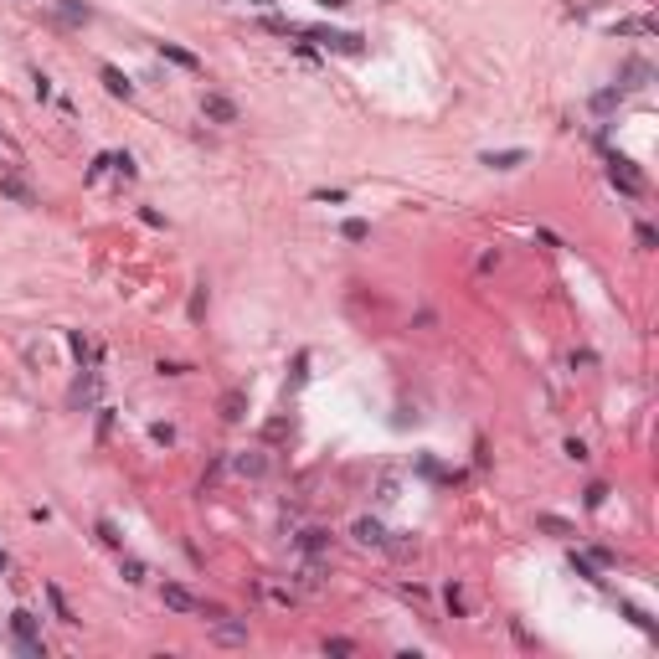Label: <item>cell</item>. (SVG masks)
Listing matches in <instances>:
<instances>
[{
	"instance_id": "cell-25",
	"label": "cell",
	"mask_w": 659,
	"mask_h": 659,
	"mask_svg": "<svg viewBox=\"0 0 659 659\" xmlns=\"http://www.w3.org/2000/svg\"><path fill=\"white\" fill-rule=\"evenodd\" d=\"M206 314V284H196V294H191V320H201Z\"/></svg>"
},
{
	"instance_id": "cell-11",
	"label": "cell",
	"mask_w": 659,
	"mask_h": 659,
	"mask_svg": "<svg viewBox=\"0 0 659 659\" xmlns=\"http://www.w3.org/2000/svg\"><path fill=\"white\" fill-rule=\"evenodd\" d=\"M57 16H62V26H88V21H93V10H88V6H77V0H62V6H57Z\"/></svg>"
},
{
	"instance_id": "cell-13",
	"label": "cell",
	"mask_w": 659,
	"mask_h": 659,
	"mask_svg": "<svg viewBox=\"0 0 659 659\" xmlns=\"http://www.w3.org/2000/svg\"><path fill=\"white\" fill-rule=\"evenodd\" d=\"M47 603H52V613H57V618H62V623H83V618H77V613H72V603H68V598H62V587H47Z\"/></svg>"
},
{
	"instance_id": "cell-20",
	"label": "cell",
	"mask_w": 659,
	"mask_h": 659,
	"mask_svg": "<svg viewBox=\"0 0 659 659\" xmlns=\"http://www.w3.org/2000/svg\"><path fill=\"white\" fill-rule=\"evenodd\" d=\"M118 572H124V582H144V577H150L139 557H124V561H118Z\"/></svg>"
},
{
	"instance_id": "cell-15",
	"label": "cell",
	"mask_w": 659,
	"mask_h": 659,
	"mask_svg": "<svg viewBox=\"0 0 659 659\" xmlns=\"http://www.w3.org/2000/svg\"><path fill=\"white\" fill-rule=\"evenodd\" d=\"M536 525H541V531H551V536H561V541H572V536H577V525L561 520V515H536Z\"/></svg>"
},
{
	"instance_id": "cell-17",
	"label": "cell",
	"mask_w": 659,
	"mask_h": 659,
	"mask_svg": "<svg viewBox=\"0 0 659 659\" xmlns=\"http://www.w3.org/2000/svg\"><path fill=\"white\" fill-rule=\"evenodd\" d=\"M93 397H98V376H83V381L72 387V397H68V402H72V407H88Z\"/></svg>"
},
{
	"instance_id": "cell-2",
	"label": "cell",
	"mask_w": 659,
	"mask_h": 659,
	"mask_svg": "<svg viewBox=\"0 0 659 659\" xmlns=\"http://www.w3.org/2000/svg\"><path fill=\"white\" fill-rule=\"evenodd\" d=\"M201 114L212 118V124H237V103L227 93H201Z\"/></svg>"
},
{
	"instance_id": "cell-16",
	"label": "cell",
	"mask_w": 659,
	"mask_h": 659,
	"mask_svg": "<svg viewBox=\"0 0 659 659\" xmlns=\"http://www.w3.org/2000/svg\"><path fill=\"white\" fill-rule=\"evenodd\" d=\"M10 628H16V639H36V628H42V623H36V613L16 608V613H10Z\"/></svg>"
},
{
	"instance_id": "cell-10",
	"label": "cell",
	"mask_w": 659,
	"mask_h": 659,
	"mask_svg": "<svg viewBox=\"0 0 659 659\" xmlns=\"http://www.w3.org/2000/svg\"><path fill=\"white\" fill-rule=\"evenodd\" d=\"M299 546H304V557H325V551H330V531H320V525H309V531L299 536Z\"/></svg>"
},
{
	"instance_id": "cell-33",
	"label": "cell",
	"mask_w": 659,
	"mask_h": 659,
	"mask_svg": "<svg viewBox=\"0 0 659 659\" xmlns=\"http://www.w3.org/2000/svg\"><path fill=\"white\" fill-rule=\"evenodd\" d=\"M186 371H191L186 361H160V376H186Z\"/></svg>"
},
{
	"instance_id": "cell-23",
	"label": "cell",
	"mask_w": 659,
	"mask_h": 659,
	"mask_svg": "<svg viewBox=\"0 0 659 659\" xmlns=\"http://www.w3.org/2000/svg\"><path fill=\"white\" fill-rule=\"evenodd\" d=\"M98 536H103V546H124V536H118L114 520H98Z\"/></svg>"
},
{
	"instance_id": "cell-28",
	"label": "cell",
	"mask_w": 659,
	"mask_h": 659,
	"mask_svg": "<svg viewBox=\"0 0 659 659\" xmlns=\"http://www.w3.org/2000/svg\"><path fill=\"white\" fill-rule=\"evenodd\" d=\"M566 458H577V464H587V443H582V438H566Z\"/></svg>"
},
{
	"instance_id": "cell-1",
	"label": "cell",
	"mask_w": 659,
	"mask_h": 659,
	"mask_svg": "<svg viewBox=\"0 0 659 659\" xmlns=\"http://www.w3.org/2000/svg\"><path fill=\"white\" fill-rule=\"evenodd\" d=\"M608 176H613V186L623 191V196H644V176L634 170V160H623V155H613V160H608Z\"/></svg>"
},
{
	"instance_id": "cell-12",
	"label": "cell",
	"mask_w": 659,
	"mask_h": 659,
	"mask_svg": "<svg viewBox=\"0 0 659 659\" xmlns=\"http://www.w3.org/2000/svg\"><path fill=\"white\" fill-rule=\"evenodd\" d=\"M484 165H490V170H515V165H525V150H490V155H484Z\"/></svg>"
},
{
	"instance_id": "cell-26",
	"label": "cell",
	"mask_w": 659,
	"mask_h": 659,
	"mask_svg": "<svg viewBox=\"0 0 659 659\" xmlns=\"http://www.w3.org/2000/svg\"><path fill=\"white\" fill-rule=\"evenodd\" d=\"M150 438L170 448V443H176V428H170V423H155V428H150Z\"/></svg>"
},
{
	"instance_id": "cell-19",
	"label": "cell",
	"mask_w": 659,
	"mask_h": 659,
	"mask_svg": "<svg viewBox=\"0 0 659 659\" xmlns=\"http://www.w3.org/2000/svg\"><path fill=\"white\" fill-rule=\"evenodd\" d=\"M109 165H114V170H118V176H124V180H134V176H139V165H134V155H129V150L109 155Z\"/></svg>"
},
{
	"instance_id": "cell-32",
	"label": "cell",
	"mask_w": 659,
	"mask_h": 659,
	"mask_svg": "<svg viewBox=\"0 0 659 659\" xmlns=\"http://www.w3.org/2000/svg\"><path fill=\"white\" fill-rule=\"evenodd\" d=\"M603 499H608V484H587V505H592V510H598V505H603Z\"/></svg>"
},
{
	"instance_id": "cell-8",
	"label": "cell",
	"mask_w": 659,
	"mask_h": 659,
	"mask_svg": "<svg viewBox=\"0 0 659 659\" xmlns=\"http://www.w3.org/2000/svg\"><path fill=\"white\" fill-rule=\"evenodd\" d=\"M350 536H355L361 546H387V531H381V520H371V515L355 520V525H350Z\"/></svg>"
},
{
	"instance_id": "cell-36",
	"label": "cell",
	"mask_w": 659,
	"mask_h": 659,
	"mask_svg": "<svg viewBox=\"0 0 659 659\" xmlns=\"http://www.w3.org/2000/svg\"><path fill=\"white\" fill-rule=\"evenodd\" d=\"M6 566H10V557H6V551H0V572H6Z\"/></svg>"
},
{
	"instance_id": "cell-9",
	"label": "cell",
	"mask_w": 659,
	"mask_h": 659,
	"mask_svg": "<svg viewBox=\"0 0 659 659\" xmlns=\"http://www.w3.org/2000/svg\"><path fill=\"white\" fill-rule=\"evenodd\" d=\"M160 57L176 62V68H186V72H201V57H196V52H186V47H176V42H160Z\"/></svg>"
},
{
	"instance_id": "cell-6",
	"label": "cell",
	"mask_w": 659,
	"mask_h": 659,
	"mask_svg": "<svg viewBox=\"0 0 659 659\" xmlns=\"http://www.w3.org/2000/svg\"><path fill=\"white\" fill-rule=\"evenodd\" d=\"M212 639H217V644H247V623H242V618H217V623H212Z\"/></svg>"
},
{
	"instance_id": "cell-14",
	"label": "cell",
	"mask_w": 659,
	"mask_h": 659,
	"mask_svg": "<svg viewBox=\"0 0 659 659\" xmlns=\"http://www.w3.org/2000/svg\"><path fill=\"white\" fill-rule=\"evenodd\" d=\"M103 88H109L114 98H129V93H134V83H129V77L118 72V68H103Z\"/></svg>"
},
{
	"instance_id": "cell-18",
	"label": "cell",
	"mask_w": 659,
	"mask_h": 659,
	"mask_svg": "<svg viewBox=\"0 0 659 659\" xmlns=\"http://www.w3.org/2000/svg\"><path fill=\"white\" fill-rule=\"evenodd\" d=\"M613 31H618V36H654V21H649V16H639V21H618Z\"/></svg>"
},
{
	"instance_id": "cell-7",
	"label": "cell",
	"mask_w": 659,
	"mask_h": 659,
	"mask_svg": "<svg viewBox=\"0 0 659 659\" xmlns=\"http://www.w3.org/2000/svg\"><path fill=\"white\" fill-rule=\"evenodd\" d=\"M222 417H227V423H242V417H247V391L242 387H232V391H222Z\"/></svg>"
},
{
	"instance_id": "cell-27",
	"label": "cell",
	"mask_w": 659,
	"mask_h": 659,
	"mask_svg": "<svg viewBox=\"0 0 659 659\" xmlns=\"http://www.w3.org/2000/svg\"><path fill=\"white\" fill-rule=\"evenodd\" d=\"M634 237H639V247H659V232L649 227V222H639V232H634Z\"/></svg>"
},
{
	"instance_id": "cell-31",
	"label": "cell",
	"mask_w": 659,
	"mask_h": 659,
	"mask_svg": "<svg viewBox=\"0 0 659 659\" xmlns=\"http://www.w3.org/2000/svg\"><path fill=\"white\" fill-rule=\"evenodd\" d=\"M448 613L464 618V592H458V587H448Z\"/></svg>"
},
{
	"instance_id": "cell-29",
	"label": "cell",
	"mask_w": 659,
	"mask_h": 659,
	"mask_svg": "<svg viewBox=\"0 0 659 659\" xmlns=\"http://www.w3.org/2000/svg\"><path fill=\"white\" fill-rule=\"evenodd\" d=\"M68 340H72V350H77V355H83V361H88V355H93V346H88V335H83V330H72V335H68Z\"/></svg>"
},
{
	"instance_id": "cell-4",
	"label": "cell",
	"mask_w": 659,
	"mask_h": 659,
	"mask_svg": "<svg viewBox=\"0 0 659 659\" xmlns=\"http://www.w3.org/2000/svg\"><path fill=\"white\" fill-rule=\"evenodd\" d=\"M0 196H10L16 206H42V196H36L31 186H26L21 176H0Z\"/></svg>"
},
{
	"instance_id": "cell-24",
	"label": "cell",
	"mask_w": 659,
	"mask_h": 659,
	"mask_svg": "<svg viewBox=\"0 0 659 659\" xmlns=\"http://www.w3.org/2000/svg\"><path fill=\"white\" fill-rule=\"evenodd\" d=\"M572 572L582 577V582H598V566H592L587 557H572Z\"/></svg>"
},
{
	"instance_id": "cell-3",
	"label": "cell",
	"mask_w": 659,
	"mask_h": 659,
	"mask_svg": "<svg viewBox=\"0 0 659 659\" xmlns=\"http://www.w3.org/2000/svg\"><path fill=\"white\" fill-rule=\"evenodd\" d=\"M232 469L242 474V479H263V474H268V453H263V448H242V453L232 458Z\"/></svg>"
},
{
	"instance_id": "cell-21",
	"label": "cell",
	"mask_w": 659,
	"mask_h": 659,
	"mask_svg": "<svg viewBox=\"0 0 659 659\" xmlns=\"http://www.w3.org/2000/svg\"><path fill=\"white\" fill-rule=\"evenodd\" d=\"M340 237H346V242H366V237H371V227H366L361 217H350L346 227H340Z\"/></svg>"
},
{
	"instance_id": "cell-35",
	"label": "cell",
	"mask_w": 659,
	"mask_h": 659,
	"mask_svg": "<svg viewBox=\"0 0 659 659\" xmlns=\"http://www.w3.org/2000/svg\"><path fill=\"white\" fill-rule=\"evenodd\" d=\"M320 6H325V10H340V6H346V0H320Z\"/></svg>"
},
{
	"instance_id": "cell-37",
	"label": "cell",
	"mask_w": 659,
	"mask_h": 659,
	"mask_svg": "<svg viewBox=\"0 0 659 659\" xmlns=\"http://www.w3.org/2000/svg\"><path fill=\"white\" fill-rule=\"evenodd\" d=\"M253 6H279V0H253Z\"/></svg>"
},
{
	"instance_id": "cell-30",
	"label": "cell",
	"mask_w": 659,
	"mask_h": 659,
	"mask_svg": "<svg viewBox=\"0 0 659 659\" xmlns=\"http://www.w3.org/2000/svg\"><path fill=\"white\" fill-rule=\"evenodd\" d=\"M325 654H355L350 639H325Z\"/></svg>"
},
{
	"instance_id": "cell-34",
	"label": "cell",
	"mask_w": 659,
	"mask_h": 659,
	"mask_svg": "<svg viewBox=\"0 0 659 659\" xmlns=\"http://www.w3.org/2000/svg\"><path fill=\"white\" fill-rule=\"evenodd\" d=\"M592 103H598V109H613V103H618V88H603V93L592 98Z\"/></svg>"
},
{
	"instance_id": "cell-22",
	"label": "cell",
	"mask_w": 659,
	"mask_h": 659,
	"mask_svg": "<svg viewBox=\"0 0 659 659\" xmlns=\"http://www.w3.org/2000/svg\"><path fill=\"white\" fill-rule=\"evenodd\" d=\"M16 654L21 659H47V644L42 639H16Z\"/></svg>"
},
{
	"instance_id": "cell-5",
	"label": "cell",
	"mask_w": 659,
	"mask_h": 659,
	"mask_svg": "<svg viewBox=\"0 0 659 659\" xmlns=\"http://www.w3.org/2000/svg\"><path fill=\"white\" fill-rule=\"evenodd\" d=\"M165 608H176V613H201V603H196V592L191 587H180V582H165Z\"/></svg>"
}]
</instances>
